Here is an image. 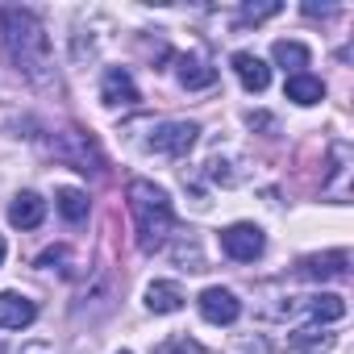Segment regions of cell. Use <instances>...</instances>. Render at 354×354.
<instances>
[{
    "label": "cell",
    "mask_w": 354,
    "mask_h": 354,
    "mask_svg": "<svg viewBox=\"0 0 354 354\" xmlns=\"http://www.w3.org/2000/svg\"><path fill=\"white\" fill-rule=\"evenodd\" d=\"M125 201H129V213H133L138 246H142L146 254H154V250L167 242L171 225H175V213H171L167 192H162L158 184H150V180H133V184L125 188Z\"/></svg>",
    "instance_id": "2"
},
{
    "label": "cell",
    "mask_w": 354,
    "mask_h": 354,
    "mask_svg": "<svg viewBox=\"0 0 354 354\" xmlns=\"http://www.w3.org/2000/svg\"><path fill=\"white\" fill-rule=\"evenodd\" d=\"M34 354H42V350H34Z\"/></svg>",
    "instance_id": "21"
},
{
    "label": "cell",
    "mask_w": 354,
    "mask_h": 354,
    "mask_svg": "<svg viewBox=\"0 0 354 354\" xmlns=\"http://www.w3.org/2000/svg\"><path fill=\"white\" fill-rule=\"evenodd\" d=\"M196 125L192 121H162V125H154L150 129V150H158V154H171V158H184L192 146H196Z\"/></svg>",
    "instance_id": "4"
},
{
    "label": "cell",
    "mask_w": 354,
    "mask_h": 354,
    "mask_svg": "<svg viewBox=\"0 0 354 354\" xmlns=\"http://www.w3.org/2000/svg\"><path fill=\"white\" fill-rule=\"evenodd\" d=\"M230 63H234V75L242 80V88H246V92H267V84H271V67H267L259 55L238 50Z\"/></svg>",
    "instance_id": "10"
},
{
    "label": "cell",
    "mask_w": 354,
    "mask_h": 354,
    "mask_svg": "<svg viewBox=\"0 0 354 354\" xmlns=\"http://www.w3.org/2000/svg\"><path fill=\"white\" fill-rule=\"evenodd\" d=\"M304 308H308V317H313L317 325H325V321H342V317H346V300H342L337 292H317V296L304 300Z\"/></svg>",
    "instance_id": "14"
},
{
    "label": "cell",
    "mask_w": 354,
    "mask_h": 354,
    "mask_svg": "<svg viewBox=\"0 0 354 354\" xmlns=\"http://www.w3.org/2000/svg\"><path fill=\"white\" fill-rule=\"evenodd\" d=\"M283 5H275V0H271V5H246L242 9V21H267V17H275Z\"/></svg>",
    "instance_id": "19"
},
{
    "label": "cell",
    "mask_w": 354,
    "mask_h": 354,
    "mask_svg": "<svg viewBox=\"0 0 354 354\" xmlns=\"http://www.w3.org/2000/svg\"><path fill=\"white\" fill-rule=\"evenodd\" d=\"M38 317V304L21 292H0V329H26L34 325Z\"/></svg>",
    "instance_id": "8"
},
{
    "label": "cell",
    "mask_w": 354,
    "mask_h": 354,
    "mask_svg": "<svg viewBox=\"0 0 354 354\" xmlns=\"http://www.w3.org/2000/svg\"><path fill=\"white\" fill-rule=\"evenodd\" d=\"M263 246H267V238H263V230L250 225V221H238V225L221 230V250H225L234 263H254V259L263 254Z\"/></svg>",
    "instance_id": "5"
},
{
    "label": "cell",
    "mask_w": 354,
    "mask_h": 354,
    "mask_svg": "<svg viewBox=\"0 0 354 354\" xmlns=\"http://www.w3.org/2000/svg\"><path fill=\"white\" fill-rule=\"evenodd\" d=\"M121 354H129V350H121Z\"/></svg>",
    "instance_id": "22"
},
{
    "label": "cell",
    "mask_w": 354,
    "mask_h": 354,
    "mask_svg": "<svg viewBox=\"0 0 354 354\" xmlns=\"http://www.w3.org/2000/svg\"><path fill=\"white\" fill-rule=\"evenodd\" d=\"M0 38L17 71H26L34 84L50 80V38L30 9H0Z\"/></svg>",
    "instance_id": "1"
},
{
    "label": "cell",
    "mask_w": 354,
    "mask_h": 354,
    "mask_svg": "<svg viewBox=\"0 0 354 354\" xmlns=\"http://www.w3.org/2000/svg\"><path fill=\"white\" fill-rule=\"evenodd\" d=\"M50 150H55L63 162H71L75 171H84V175H100V171H104V158H100L96 142H92L84 129H63V133H55Z\"/></svg>",
    "instance_id": "3"
},
{
    "label": "cell",
    "mask_w": 354,
    "mask_h": 354,
    "mask_svg": "<svg viewBox=\"0 0 354 354\" xmlns=\"http://www.w3.org/2000/svg\"><path fill=\"white\" fill-rule=\"evenodd\" d=\"M146 308L150 313H180L184 308V288L171 283V279H154L146 288Z\"/></svg>",
    "instance_id": "12"
},
{
    "label": "cell",
    "mask_w": 354,
    "mask_h": 354,
    "mask_svg": "<svg viewBox=\"0 0 354 354\" xmlns=\"http://www.w3.org/2000/svg\"><path fill=\"white\" fill-rule=\"evenodd\" d=\"M196 304H201V317H205L209 325H234V321L242 317V300H238L230 288H205Z\"/></svg>",
    "instance_id": "6"
},
{
    "label": "cell",
    "mask_w": 354,
    "mask_h": 354,
    "mask_svg": "<svg viewBox=\"0 0 354 354\" xmlns=\"http://www.w3.org/2000/svg\"><path fill=\"white\" fill-rule=\"evenodd\" d=\"M0 267H5V238H0Z\"/></svg>",
    "instance_id": "20"
},
{
    "label": "cell",
    "mask_w": 354,
    "mask_h": 354,
    "mask_svg": "<svg viewBox=\"0 0 354 354\" xmlns=\"http://www.w3.org/2000/svg\"><path fill=\"white\" fill-rule=\"evenodd\" d=\"M55 205H59V213H63L71 225H80V221L88 217V196H84L80 188H59V192H55Z\"/></svg>",
    "instance_id": "18"
},
{
    "label": "cell",
    "mask_w": 354,
    "mask_h": 354,
    "mask_svg": "<svg viewBox=\"0 0 354 354\" xmlns=\"http://www.w3.org/2000/svg\"><path fill=\"white\" fill-rule=\"evenodd\" d=\"M346 263H350V254H346V250L308 254V259H300V275H304V279H346V275H350V271H346Z\"/></svg>",
    "instance_id": "9"
},
{
    "label": "cell",
    "mask_w": 354,
    "mask_h": 354,
    "mask_svg": "<svg viewBox=\"0 0 354 354\" xmlns=\"http://www.w3.org/2000/svg\"><path fill=\"white\" fill-rule=\"evenodd\" d=\"M288 100H296V104H321L325 100V84L317 80V75H308V71H296V75H288Z\"/></svg>",
    "instance_id": "13"
},
{
    "label": "cell",
    "mask_w": 354,
    "mask_h": 354,
    "mask_svg": "<svg viewBox=\"0 0 354 354\" xmlns=\"http://www.w3.org/2000/svg\"><path fill=\"white\" fill-rule=\"evenodd\" d=\"M42 217H46V201H42L38 192H17V196H13V205H9V221H13L17 230H38Z\"/></svg>",
    "instance_id": "11"
},
{
    "label": "cell",
    "mask_w": 354,
    "mask_h": 354,
    "mask_svg": "<svg viewBox=\"0 0 354 354\" xmlns=\"http://www.w3.org/2000/svg\"><path fill=\"white\" fill-rule=\"evenodd\" d=\"M271 59H275L279 67H292V75H296V71L308 67V46H304V42H288V38H279V42L271 46Z\"/></svg>",
    "instance_id": "16"
},
{
    "label": "cell",
    "mask_w": 354,
    "mask_h": 354,
    "mask_svg": "<svg viewBox=\"0 0 354 354\" xmlns=\"http://www.w3.org/2000/svg\"><path fill=\"white\" fill-rule=\"evenodd\" d=\"M100 100H104L109 109H129V104H138L142 96H138V84H133V75H129L125 67H109L104 80H100Z\"/></svg>",
    "instance_id": "7"
},
{
    "label": "cell",
    "mask_w": 354,
    "mask_h": 354,
    "mask_svg": "<svg viewBox=\"0 0 354 354\" xmlns=\"http://www.w3.org/2000/svg\"><path fill=\"white\" fill-rule=\"evenodd\" d=\"M213 80H217V71H213L209 63H201L196 55H184V59H180V84H184V88H209Z\"/></svg>",
    "instance_id": "17"
},
{
    "label": "cell",
    "mask_w": 354,
    "mask_h": 354,
    "mask_svg": "<svg viewBox=\"0 0 354 354\" xmlns=\"http://www.w3.org/2000/svg\"><path fill=\"white\" fill-rule=\"evenodd\" d=\"M333 342H337V333H329V329H321V325L296 329V333L288 337V346H292V350H300V354H321V350H329Z\"/></svg>",
    "instance_id": "15"
}]
</instances>
